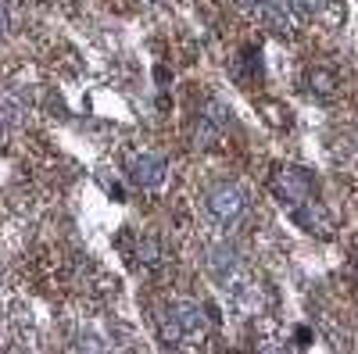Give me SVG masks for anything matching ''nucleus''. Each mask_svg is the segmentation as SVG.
<instances>
[{"mask_svg": "<svg viewBox=\"0 0 358 354\" xmlns=\"http://www.w3.org/2000/svg\"><path fill=\"white\" fill-rule=\"evenodd\" d=\"M158 322H162V337L169 344H187V340L194 344V340L208 337V318H204L201 304H194V301H172L158 315Z\"/></svg>", "mask_w": 358, "mask_h": 354, "instance_id": "1", "label": "nucleus"}, {"mask_svg": "<svg viewBox=\"0 0 358 354\" xmlns=\"http://www.w3.org/2000/svg\"><path fill=\"white\" fill-rule=\"evenodd\" d=\"M204 204H208V212H212V219L222 222V226H236V222L248 215V193L236 186V183H215V186H208Z\"/></svg>", "mask_w": 358, "mask_h": 354, "instance_id": "2", "label": "nucleus"}, {"mask_svg": "<svg viewBox=\"0 0 358 354\" xmlns=\"http://www.w3.org/2000/svg\"><path fill=\"white\" fill-rule=\"evenodd\" d=\"M273 193L283 200V204H290V208H301V204H308L312 200V179H308V172H301V168H276L273 172Z\"/></svg>", "mask_w": 358, "mask_h": 354, "instance_id": "3", "label": "nucleus"}, {"mask_svg": "<svg viewBox=\"0 0 358 354\" xmlns=\"http://www.w3.org/2000/svg\"><path fill=\"white\" fill-rule=\"evenodd\" d=\"M244 11H251L262 25H268L276 36H290L294 33V15L287 0H236Z\"/></svg>", "mask_w": 358, "mask_h": 354, "instance_id": "4", "label": "nucleus"}, {"mask_svg": "<svg viewBox=\"0 0 358 354\" xmlns=\"http://www.w3.org/2000/svg\"><path fill=\"white\" fill-rule=\"evenodd\" d=\"M129 179L140 186V190H158L165 183V158L162 154H151L143 151L129 161Z\"/></svg>", "mask_w": 358, "mask_h": 354, "instance_id": "5", "label": "nucleus"}, {"mask_svg": "<svg viewBox=\"0 0 358 354\" xmlns=\"http://www.w3.org/2000/svg\"><path fill=\"white\" fill-rule=\"evenodd\" d=\"M208 265H212V272L222 279V286H229V276L236 272V265H241V258H236V251L233 247H215L212 254H208Z\"/></svg>", "mask_w": 358, "mask_h": 354, "instance_id": "6", "label": "nucleus"}, {"mask_svg": "<svg viewBox=\"0 0 358 354\" xmlns=\"http://www.w3.org/2000/svg\"><path fill=\"white\" fill-rule=\"evenodd\" d=\"M297 4H301V11H308V15H319L330 0H297Z\"/></svg>", "mask_w": 358, "mask_h": 354, "instance_id": "7", "label": "nucleus"}, {"mask_svg": "<svg viewBox=\"0 0 358 354\" xmlns=\"http://www.w3.org/2000/svg\"><path fill=\"white\" fill-rule=\"evenodd\" d=\"M4 29H8V8H4V0H0V36H4Z\"/></svg>", "mask_w": 358, "mask_h": 354, "instance_id": "8", "label": "nucleus"}]
</instances>
